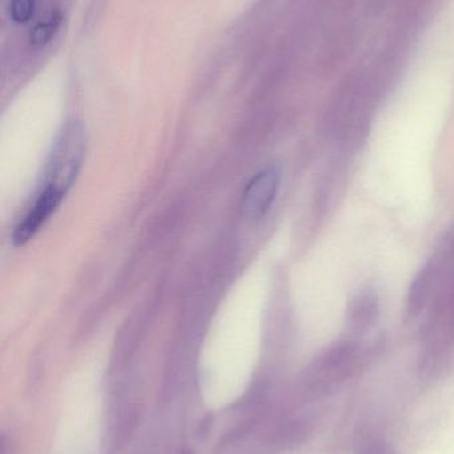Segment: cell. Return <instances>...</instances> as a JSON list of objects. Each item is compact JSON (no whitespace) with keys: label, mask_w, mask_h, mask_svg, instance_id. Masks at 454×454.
Here are the masks:
<instances>
[{"label":"cell","mask_w":454,"mask_h":454,"mask_svg":"<svg viewBox=\"0 0 454 454\" xmlns=\"http://www.w3.org/2000/svg\"><path fill=\"white\" fill-rule=\"evenodd\" d=\"M34 0H12L11 3V16L18 23H24L34 15Z\"/></svg>","instance_id":"obj_6"},{"label":"cell","mask_w":454,"mask_h":454,"mask_svg":"<svg viewBox=\"0 0 454 454\" xmlns=\"http://www.w3.org/2000/svg\"><path fill=\"white\" fill-rule=\"evenodd\" d=\"M64 197L66 196L56 189L44 186L37 199L35 200L31 209L24 215L19 225L15 227L13 242L16 245H24V243L28 242L39 231L40 227L44 225L45 221L55 213Z\"/></svg>","instance_id":"obj_3"},{"label":"cell","mask_w":454,"mask_h":454,"mask_svg":"<svg viewBox=\"0 0 454 454\" xmlns=\"http://www.w3.org/2000/svg\"><path fill=\"white\" fill-rule=\"evenodd\" d=\"M282 183V170L276 165L264 168L248 183L243 194L242 213L247 220L259 221L271 209Z\"/></svg>","instance_id":"obj_2"},{"label":"cell","mask_w":454,"mask_h":454,"mask_svg":"<svg viewBox=\"0 0 454 454\" xmlns=\"http://www.w3.org/2000/svg\"><path fill=\"white\" fill-rule=\"evenodd\" d=\"M59 21H60V18L52 15L48 20L37 24V26L32 29L31 44L35 45V47H42V45H44L45 43L52 37V35L55 34Z\"/></svg>","instance_id":"obj_5"},{"label":"cell","mask_w":454,"mask_h":454,"mask_svg":"<svg viewBox=\"0 0 454 454\" xmlns=\"http://www.w3.org/2000/svg\"><path fill=\"white\" fill-rule=\"evenodd\" d=\"M376 315H378V303L373 296L365 294V295L360 296L357 301H354L352 317L356 325H367L368 323L375 319Z\"/></svg>","instance_id":"obj_4"},{"label":"cell","mask_w":454,"mask_h":454,"mask_svg":"<svg viewBox=\"0 0 454 454\" xmlns=\"http://www.w3.org/2000/svg\"><path fill=\"white\" fill-rule=\"evenodd\" d=\"M85 135L80 125L71 124L53 143L44 172V186L66 196L82 168L85 156Z\"/></svg>","instance_id":"obj_1"},{"label":"cell","mask_w":454,"mask_h":454,"mask_svg":"<svg viewBox=\"0 0 454 454\" xmlns=\"http://www.w3.org/2000/svg\"><path fill=\"white\" fill-rule=\"evenodd\" d=\"M178 454H194V452L188 448H183V450H179Z\"/></svg>","instance_id":"obj_7"}]
</instances>
